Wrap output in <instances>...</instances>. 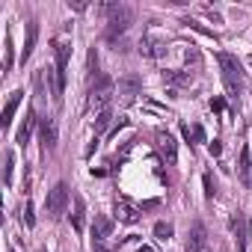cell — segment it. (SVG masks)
<instances>
[{"instance_id":"10","label":"cell","mask_w":252,"mask_h":252,"mask_svg":"<svg viewBox=\"0 0 252 252\" xmlns=\"http://www.w3.org/2000/svg\"><path fill=\"white\" fill-rule=\"evenodd\" d=\"M205 243H208V231H205V225H202V222H193L184 252H202V249H205Z\"/></svg>"},{"instance_id":"16","label":"cell","mask_w":252,"mask_h":252,"mask_svg":"<svg viewBox=\"0 0 252 252\" xmlns=\"http://www.w3.org/2000/svg\"><path fill=\"white\" fill-rule=\"evenodd\" d=\"M36 36H39V24H36V21H30V24H27V42H24V48H21V63H27V60H30L33 45H36Z\"/></svg>"},{"instance_id":"21","label":"cell","mask_w":252,"mask_h":252,"mask_svg":"<svg viewBox=\"0 0 252 252\" xmlns=\"http://www.w3.org/2000/svg\"><path fill=\"white\" fill-rule=\"evenodd\" d=\"M3 160H6V166H3V184L9 187V184H12V169H15V155H12V152H6V158H3Z\"/></svg>"},{"instance_id":"2","label":"cell","mask_w":252,"mask_h":252,"mask_svg":"<svg viewBox=\"0 0 252 252\" xmlns=\"http://www.w3.org/2000/svg\"><path fill=\"white\" fill-rule=\"evenodd\" d=\"M68 199H71V193H68V184H54V190L48 193V199H45V208H48V217L51 220H60L63 217V211H65V205H68Z\"/></svg>"},{"instance_id":"23","label":"cell","mask_w":252,"mask_h":252,"mask_svg":"<svg viewBox=\"0 0 252 252\" xmlns=\"http://www.w3.org/2000/svg\"><path fill=\"white\" fill-rule=\"evenodd\" d=\"M24 222H27V228L36 225V214H33V202H30V199L24 202Z\"/></svg>"},{"instance_id":"12","label":"cell","mask_w":252,"mask_h":252,"mask_svg":"<svg viewBox=\"0 0 252 252\" xmlns=\"http://www.w3.org/2000/svg\"><path fill=\"white\" fill-rule=\"evenodd\" d=\"M71 202H74V211H71V225H74V231L80 234L83 231V225H86V202H83V196H71Z\"/></svg>"},{"instance_id":"30","label":"cell","mask_w":252,"mask_h":252,"mask_svg":"<svg viewBox=\"0 0 252 252\" xmlns=\"http://www.w3.org/2000/svg\"><path fill=\"white\" fill-rule=\"evenodd\" d=\"M211 110L222 113V110H225V101H222V98H211Z\"/></svg>"},{"instance_id":"5","label":"cell","mask_w":252,"mask_h":252,"mask_svg":"<svg viewBox=\"0 0 252 252\" xmlns=\"http://www.w3.org/2000/svg\"><path fill=\"white\" fill-rule=\"evenodd\" d=\"M217 63H220V68H222V77H228V80H243V63L234 57V54H217Z\"/></svg>"},{"instance_id":"7","label":"cell","mask_w":252,"mask_h":252,"mask_svg":"<svg viewBox=\"0 0 252 252\" xmlns=\"http://www.w3.org/2000/svg\"><path fill=\"white\" fill-rule=\"evenodd\" d=\"M155 137H158V149H160L163 160H166V163L172 166V163L178 160V143H175V137H172L169 131H158Z\"/></svg>"},{"instance_id":"28","label":"cell","mask_w":252,"mask_h":252,"mask_svg":"<svg viewBox=\"0 0 252 252\" xmlns=\"http://www.w3.org/2000/svg\"><path fill=\"white\" fill-rule=\"evenodd\" d=\"M184 60H187V63H193V65H199V51H196V48L190 45V48L184 51Z\"/></svg>"},{"instance_id":"3","label":"cell","mask_w":252,"mask_h":252,"mask_svg":"<svg viewBox=\"0 0 252 252\" xmlns=\"http://www.w3.org/2000/svg\"><path fill=\"white\" fill-rule=\"evenodd\" d=\"M68 54H71V45L65 39H54V57H57V77H60V89L65 92V80H68Z\"/></svg>"},{"instance_id":"4","label":"cell","mask_w":252,"mask_h":252,"mask_svg":"<svg viewBox=\"0 0 252 252\" xmlns=\"http://www.w3.org/2000/svg\"><path fill=\"white\" fill-rule=\"evenodd\" d=\"M110 98H113V80H110V77H101L98 86L89 92V110H98V113L110 110V107H107Z\"/></svg>"},{"instance_id":"31","label":"cell","mask_w":252,"mask_h":252,"mask_svg":"<svg viewBox=\"0 0 252 252\" xmlns=\"http://www.w3.org/2000/svg\"><path fill=\"white\" fill-rule=\"evenodd\" d=\"M137 252H155V249H152V246H140Z\"/></svg>"},{"instance_id":"6","label":"cell","mask_w":252,"mask_h":252,"mask_svg":"<svg viewBox=\"0 0 252 252\" xmlns=\"http://www.w3.org/2000/svg\"><path fill=\"white\" fill-rule=\"evenodd\" d=\"M39 140H42V149H45V152H54V149H57L60 134H57V122H54L51 116L39 119Z\"/></svg>"},{"instance_id":"25","label":"cell","mask_w":252,"mask_h":252,"mask_svg":"<svg viewBox=\"0 0 252 252\" xmlns=\"http://www.w3.org/2000/svg\"><path fill=\"white\" fill-rule=\"evenodd\" d=\"M92 77H98V51H95V48L89 51V80H92Z\"/></svg>"},{"instance_id":"15","label":"cell","mask_w":252,"mask_h":252,"mask_svg":"<svg viewBox=\"0 0 252 252\" xmlns=\"http://www.w3.org/2000/svg\"><path fill=\"white\" fill-rule=\"evenodd\" d=\"M160 77H163V83H169V86H190V83H193V74H190V71H172V68H166Z\"/></svg>"},{"instance_id":"20","label":"cell","mask_w":252,"mask_h":252,"mask_svg":"<svg viewBox=\"0 0 252 252\" xmlns=\"http://www.w3.org/2000/svg\"><path fill=\"white\" fill-rule=\"evenodd\" d=\"M172 234H175L172 222H163V220H160V222H155V237H158V240H169Z\"/></svg>"},{"instance_id":"17","label":"cell","mask_w":252,"mask_h":252,"mask_svg":"<svg viewBox=\"0 0 252 252\" xmlns=\"http://www.w3.org/2000/svg\"><path fill=\"white\" fill-rule=\"evenodd\" d=\"M237 172H240V178L252 187V160H249V149H246V146L240 149V166H237Z\"/></svg>"},{"instance_id":"9","label":"cell","mask_w":252,"mask_h":252,"mask_svg":"<svg viewBox=\"0 0 252 252\" xmlns=\"http://www.w3.org/2000/svg\"><path fill=\"white\" fill-rule=\"evenodd\" d=\"M116 220L128 222V225H137L140 222V208H134L131 202H125V199H116Z\"/></svg>"},{"instance_id":"22","label":"cell","mask_w":252,"mask_h":252,"mask_svg":"<svg viewBox=\"0 0 252 252\" xmlns=\"http://www.w3.org/2000/svg\"><path fill=\"white\" fill-rule=\"evenodd\" d=\"M184 24H187L190 30H196V33H202V36H208V39H217V33H214V30H208V27H202L199 21H184Z\"/></svg>"},{"instance_id":"8","label":"cell","mask_w":252,"mask_h":252,"mask_svg":"<svg viewBox=\"0 0 252 252\" xmlns=\"http://www.w3.org/2000/svg\"><path fill=\"white\" fill-rule=\"evenodd\" d=\"M166 42L163 39H155V36H146V39H140V54L143 57H149V60H160V57H166Z\"/></svg>"},{"instance_id":"29","label":"cell","mask_w":252,"mask_h":252,"mask_svg":"<svg viewBox=\"0 0 252 252\" xmlns=\"http://www.w3.org/2000/svg\"><path fill=\"white\" fill-rule=\"evenodd\" d=\"M208 152H211L214 158H220V155H222V146H220V140H214V143H208Z\"/></svg>"},{"instance_id":"27","label":"cell","mask_w":252,"mask_h":252,"mask_svg":"<svg viewBox=\"0 0 252 252\" xmlns=\"http://www.w3.org/2000/svg\"><path fill=\"white\" fill-rule=\"evenodd\" d=\"M122 92H125V98H131V95L137 92V80H125V83H122Z\"/></svg>"},{"instance_id":"19","label":"cell","mask_w":252,"mask_h":252,"mask_svg":"<svg viewBox=\"0 0 252 252\" xmlns=\"http://www.w3.org/2000/svg\"><path fill=\"white\" fill-rule=\"evenodd\" d=\"M15 63V51H12V33L6 30V48H3V71H9Z\"/></svg>"},{"instance_id":"13","label":"cell","mask_w":252,"mask_h":252,"mask_svg":"<svg viewBox=\"0 0 252 252\" xmlns=\"http://www.w3.org/2000/svg\"><path fill=\"white\" fill-rule=\"evenodd\" d=\"M231 234H234V246L237 252H246V220L240 214L231 217Z\"/></svg>"},{"instance_id":"32","label":"cell","mask_w":252,"mask_h":252,"mask_svg":"<svg viewBox=\"0 0 252 252\" xmlns=\"http://www.w3.org/2000/svg\"><path fill=\"white\" fill-rule=\"evenodd\" d=\"M249 65H252V57H249Z\"/></svg>"},{"instance_id":"26","label":"cell","mask_w":252,"mask_h":252,"mask_svg":"<svg viewBox=\"0 0 252 252\" xmlns=\"http://www.w3.org/2000/svg\"><path fill=\"white\" fill-rule=\"evenodd\" d=\"M202 181H205V199H214L217 187H214V178H211V172H205V175H202Z\"/></svg>"},{"instance_id":"24","label":"cell","mask_w":252,"mask_h":252,"mask_svg":"<svg viewBox=\"0 0 252 252\" xmlns=\"http://www.w3.org/2000/svg\"><path fill=\"white\" fill-rule=\"evenodd\" d=\"M190 140H196V143H208V134H205L202 125H193V128H190Z\"/></svg>"},{"instance_id":"11","label":"cell","mask_w":252,"mask_h":252,"mask_svg":"<svg viewBox=\"0 0 252 252\" xmlns=\"http://www.w3.org/2000/svg\"><path fill=\"white\" fill-rule=\"evenodd\" d=\"M39 125V116H36V110H27V116H24V122H21V128H18V146H27L30 143V134H33V128Z\"/></svg>"},{"instance_id":"14","label":"cell","mask_w":252,"mask_h":252,"mask_svg":"<svg viewBox=\"0 0 252 252\" xmlns=\"http://www.w3.org/2000/svg\"><path fill=\"white\" fill-rule=\"evenodd\" d=\"M21 98H24V92H21V89H15V92L9 95V101H6V107H3V119H0V125H3V128H9V125H12V116H15V110H18Z\"/></svg>"},{"instance_id":"18","label":"cell","mask_w":252,"mask_h":252,"mask_svg":"<svg viewBox=\"0 0 252 252\" xmlns=\"http://www.w3.org/2000/svg\"><path fill=\"white\" fill-rule=\"evenodd\" d=\"M110 122H113V113H110V110L98 113V116H95V122H92V134H95V137H101V134L110 128Z\"/></svg>"},{"instance_id":"1","label":"cell","mask_w":252,"mask_h":252,"mask_svg":"<svg viewBox=\"0 0 252 252\" xmlns=\"http://www.w3.org/2000/svg\"><path fill=\"white\" fill-rule=\"evenodd\" d=\"M110 237H113V220L104 214H95L92 222V249L95 252H110Z\"/></svg>"}]
</instances>
